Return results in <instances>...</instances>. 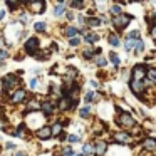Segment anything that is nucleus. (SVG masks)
I'll return each instance as SVG.
<instances>
[{"label": "nucleus", "instance_id": "nucleus-29", "mask_svg": "<svg viewBox=\"0 0 156 156\" xmlns=\"http://www.w3.org/2000/svg\"><path fill=\"white\" fill-rule=\"evenodd\" d=\"M69 44H71L72 47H76V45H79V44H81V39H79V37H72L71 41H69Z\"/></svg>", "mask_w": 156, "mask_h": 156}, {"label": "nucleus", "instance_id": "nucleus-46", "mask_svg": "<svg viewBox=\"0 0 156 156\" xmlns=\"http://www.w3.org/2000/svg\"><path fill=\"white\" fill-rule=\"evenodd\" d=\"M74 156H84V154H74Z\"/></svg>", "mask_w": 156, "mask_h": 156}, {"label": "nucleus", "instance_id": "nucleus-41", "mask_svg": "<svg viewBox=\"0 0 156 156\" xmlns=\"http://www.w3.org/2000/svg\"><path fill=\"white\" fill-rule=\"evenodd\" d=\"M5 146H7V149H15V144H14V143H7Z\"/></svg>", "mask_w": 156, "mask_h": 156}, {"label": "nucleus", "instance_id": "nucleus-5", "mask_svg": "<svg viewBox=\"0 0 156 156\" xmlns=\"http://www.w3.org/2000/svg\"><path fill=\"white\" fill-rule=\"evenodd\" d=\"M118 122L121 126H124V128H131V126H134V119H133V116H129L128 112H122V114L119 116Z\"/></svg>", "mask_w": 156, "mask_h": 156}, {"label": "nucleus", "instance_id": "nucleus-14", "mask_svg": "<svg viewBox=\"0 0 156 156\" xmlns=\"http://www.w3.org/2000/svg\"><path fill=\"white\" fill-rule=\"evenodd\" d=\"M131 89L134 92H141L143 91V82L141 81H134V79H133V81H131Z\"/></svg>", "mask_w": 156, "mask_h": 156}, {"label": "nucleus", "instance_id": "nucleus-4", "mask_svg": "<svg viewBox=\"0 0 156 156\" xmlns=\"http://www.w3.org/2000/svg\"><path fill=\"white\" fill-rule=\"evenodd\" d=\"M25 98H27V92H25L24 89H17V91H14V94H12L10 102L12 104H19V102L25 101Z\"/></svg>", "mask_w": 156, "mask_h": 156}, {"label": "nucleus", "instance_id": "nucleus-2", "mask_svg": "<svg viewBox=\"0 0 156 156\" xmlns=\"http://www.w3.org/2000/svg\"><path fill=\"white\" fill-rule=\"evenodd\" d=\"M39 45H41V42H39L37 37H29L24 44V49L29 55H35L39 52Z\"/></svg>", "mask_w": 156, "mask_h": 156}, {"label": "nucleus", "instance_id": "nucleus-44", "mask_svg": "<svg viewBox=\"0 0 156 156\" xmlns=\"http://www.w3.org/2000/svg\"><path fill=\"white\" fill-rule=\"evenodd\" d=\"M17 156H27V153H24V151H20V153H17Z\"/></svg>", "mask_w": 156, "mask_h": 156}, {"label": "nucleus", "instance_id": "nucleus-28", "mask_svg": "<svg viewBox=\"0 0 156 156\" xmlns=\"http://www.w3.org/2000/svg\"><path fill=\"white\" fill-rule=\"evenodd\" d=\"M134 45H136L134 41H126L124 47H126V51H131V49H134Z\"/></svg>", "mask_w": 156, "mask_h": 156}, {"label": "nucleus", "instance_id": "nucleus-12", "mask_svg": "<svg viewBox=\"0 0 156 156\" xmlns=\"http://www.w3.org/2000/svg\"><path fill=\"white\" fill-rule=\"evenodd\" d=\"M64 12H66V2H61V4L55 5V9H54V15H55V17L64 15Z\"/></svg>", "mask_w": 156, "mask_h": 156}, {"label": "nucleus", "instance_id": "nucleus-42", "mask_svg": "<svg viewBox=\"0 0 156 156\" xmlns=\"http://www.w3.org/2000/svg\"><path fill=\"white\" fill-rule=\"evenodd\" d=\"M151 35H153V39H156V25L153 27V30H151Z\"/></svg>", "mask_w": 156, "mask_h": 156}, {"label": "nucleus", "instance_id": "nucleus-37", "mask_svg": "<svg viewBox=\"0 0 156 156\" xmlns=\"http://www.w3.org/2000/svg\"><path fill=\"white\" fill-rule=\"evenodd\" d=\"M64 156H74L72 149H71V148H66V149H64Z\"/></svg>", "mask_w": 156, "mask_h": 156}, {"label": "nucleus", "instance_id": "nucleus-3", "mask_svg": "<svg viewBox=\"0 0 156 156\" xmlns=\"http://www.w3.org/2000/svg\"><path fill=\"white\" fill-rule=\"evenodd\" d=\"M25 5L30 9L32 14H44V10H45V2H29Z\"/></svg>", "mask_w": 156, "mask_h": 156}, {"label": "nucleus", "instance_id": "nucleus-17", "mask_svg": "<svg viewBox=\"0 0 156 156\" xmlns=\"http://www.w3.org/2000/svg\"><path fill=\"white\" fill-rule=\"evenodd\" d=\"M7 57H9V52L5 51V49H0V67H4V66H5Z\"/></svg>", "mask_w": 156, "mask_h": 156}, {"label": "nucleus", "instance_id": "nucleus-39", "mask_svg": "<svg viewBox=\"0 0 156 156\" xmlns=\"http://www.w3.org/2000/svg\"><path fill=\"white\" fill-rule=\"evenodd\" d=\"M84 57L86 59H91L92 57V51H84Z\"/></svg>", "mask_w": 156, "mask_h": 156}, {"label": "nucleus", "instance_id": "nucleus-45", "mask_svg": "<svg viewBox=\"0 0 156 156\" xmlns=\"http://www.w3.org/2000/svg\"><path fill=\"white\" fill-rule=\"evenodd\" d=\"M153 20H154V25H156V15H154V17H153Z\"/></svg>", "mask_w": 156, "mask_h": 156}, {"label": "nucleus", "instance_id": "nucleus-16", "mask_svg": "<svg viewBox=\"0 0 156 156\" xmlns=\"http://www.w3.org/2000/svg\"><path fill=\"white\" fill-rule=\"evenodd\" d=\"M87 25H89V27H99V25H101V19H98V17H89V19H87Z\"/></svg>", "mask_w": 156, "mask_h": 156}, {"label": "nucleus", "instance_id": "nucleus-40", "mask_svg": "<svg viewBox=\"0 0 156 156\" xmlns=\"http://www.w3.org/2000/svg\"><path fill=\"white\" fill-rule=\"evenodd\" d=\"M20 20H22V22H24V24H25V22H29V15H27V14H22V17H20Z\"/></svg>", "mask_w": 156, "mask_h": 156}, {"label": "nucleus", "instance_id": "nucleus-25", "mask_svg": "<svg viewBox=\"0 0 156 156\" xmlns=\"http://www.w3.org/2000/svg\"><path fill=\"white\" fill-rule=\"evenodd\" d=\"M109 44L114 45V47H118V45H119V39H118V35H111V37H109Z\"/></svg>", "mask_w": 156, "mask_h": 156}, {"label": "nucleus", "instance_id": "nucleus-32", "mask_svg": "<svg viewBox=\"0 0 156 156\" xmlns=\"http://www.w3.org/2000/svg\"><path fill=\"white\" fill-rule=\"evenodd\" d=\"M82 151H84V154H89V153L92 151V146H91V144H84V148H82Z\"/></svg>", "mask_w": 156, "mask_h": 156}, {"label": "nucleus", "instance_id": "nucleus-6", "mask_svg": "<svg viewBox=\"0 0 156 156\" xmlns=\"http://www.w3.org/2000/svg\"><path fill=\"white\" fill-rule=\"evenodd\" d=\"M129 20H131V17H129V15H119V17L112 19V24H114L118 29H122L124 25H128Z\"/></svg>", "mask_w": 156, "mask_h": 156}, {"label": "nucleus", "instance_id": "nucleus-33", "mask_svg": "<svg viewBox=\"0 0 156 156\" xmlns=\"http://www.w3.org/2000/svg\"><path fill=\"white\" fill-rule=\"evenodd\" d=\"M67 139H69L71 143H77L81 138H79V136H76V134H71V136H67Z\"/></svg>", "mask_w": 156, "mask_h": 156}, {"label": "nucleus", "instance_id": "nucleus-1", "mask_svg": "<svg viewBox=\"0 0 156 156\" xmlns=\"http://www.w3.org/2000/svg\"><path fill=\"white\" fill-rule=\"evenodd\" d=\"M19 86H20V79L15 74H9L2 79V87H4V92H7V94H10V91H14Z\"/></svg>", "mask_w": 156, "mask_h": 156}, {"label": "nucleus", "instance_id": "nucleus-36", "mask_svg": "<svg viewBox=\"0 0 156 156\" xmlns=\"http://www.w3.org/2000/svg\"><path fill=\"white\" fill-rule=\"evenodd\" d=\"M37 86H39V81H37V79L34 77V79H32V81H30V87H32V89H35V87H37Z\"/></svg>", "mask_w": 156, "mask_h": 156}, {"label": "nucleus", "instance_id": "nucleus-9", "mask_svg": "<svg viewBox=\"0 0 156 156\" xmlns=\"http://www.w3.org/2000/svg\"><path fill=\"white\" fill-rule=\"evenodd\" d=\"M41 109L44 111V114H45V116H51V114H54L55 106L52 104V102H42V104H41Z\"/></svg>", "mask_w": 156, "mask_h": 156}, {"label": "nucleus", "instance_id": "nucleus-20", "mask_svg": "<svg viewBox=\"0 0 156 156\" xmlns=\"http://www.w3.org/2000/svg\"><path fill=\"white\" fill-rule=\"evenodd\" d=\"M34 29L37 32H45V29H47V27H45L44 22H37V24H34Z\"/></svg>", "mask_w": 156, "mask_h": 156}, {"label": "nucleus", "instance_id": "nucleus-48", "mask_svg": "<svg viewBox=\"0 0 156 156\" xmlns=\"http://www.w3.org/2000/svg\"><path fill=\"white\" fill-rule=\"evenodd\" d=\"M154 156H156V151H154Z\"/></svg>", "mask_w": 156, "mask_h": 156}, {"label": "nucleus", "instance_id": "nucleus-22", "mask_svg": "<svg viewBox=\"0 0 156 156\" xmlns=\"http://www.w3.org/2000/svg\"><path fill=\"white\" fill-rule=\"evenodd\" d=\"M98 39H99V37H98L96 34H87V35H86V42H89V44H94Z\"/></svg>", "mask_w": 156, "mask_h": 156}, {"label": "nucleus", "instance_id": "nucleus-10", "mask_svg": "<svg viewBox=\"0 0 156 156\" xmlns=\"http://www.w3.org/2000/svg\"><path fill=\"white\" fill-rule=\"evenodd\" d=\"M71 104H74L71 98H62L61 101H59V104H57V106H59V109H61V111H66V109L71 108Z\"/></svg>", "mask_w": 156, "mask_h": 156}, {"label": "nucleus", "instance_id": "nucleus-47", "mask_svg": "<svg viewBox=\"0 0 156 156\" xmlns=\"http://www.w3.org/2000/svg\"><path fill=\"white\" fill-rule=\"evenodd\" d=\"M0 45H2V39H0Z\"/></svg>", "mask_w": 156, "mask_h": 156}, {"label": "nucleus", "instance_id": "nucleus-8", "mask_svg": "<svg viewBox=\"0 0 156 156\" xmlns=\"http://www.w3.org/2000/svg\"><path fill=\"white\" fill-rule=\"evenodd\" d=\"M114 141L122 143V144H128V143L131 141V136H129L128 133H116V134H114Z\"/></svg>", "mask_w": 156, "mask_h": 156}, {"label": "nucleus", "instance_id": "nucleus-24", "mask_svg": "<svg viewBox=\"0 0 156 156\" xmlns=\"http://www.w3.org/2000/svg\"><path fill=\"white\" fill-rule=\"evenodd\" d=\"M143 49H144V44H143L141 39H138V41H136V45H134V51L136 52H141Z\"/></svg>", "mask_w": 156, "mask_h": 156}, {"label": "nucleus", "instance_id": "nucleus-26", "mask_svg": "<svg viewBox=\"0 0 156 156\" xmlns=\"http://www.w3.org/2000/svg\"><path fill=\"white\" fill-rule=\"evenodd\" d=\"M136 37H139V32L138 30H133L128 34V41H136Z\"/></svg>", "mask_w": 156, "mask_h": 156}, {"label": "nucleus", "instance_id": "nucleus-31", "mask_svg": "<svg viewBox=\"0 0 156 156\" xmlns=\"http://www.w3.org/2000/svg\"><path fill=\"white\" fill-rule=\"evenodd\" d=\"M111 61H112V64H114V66L119 64V57L114 54V52H111Z\"/></svg>", "mask_w": 156, "mask_h": 156}, {"label": "nucleus", "instance_id": "nucleus-18", "mask_svg": "<svg viewBox=\"0 0 156 156\" xmlns=\"http://www.w3.org/2000/svg\"><path fill=\"white\" fill-rule=\"evenodd\" d=\"M79 32H81V30H79V29H76V27H67V30H66V34H67L69 35V37H77V34H79Z\"/></svg>", "mask_w": 156, "mask_h": 156}, {"label": "nucleus", "instance_id": "nucleus-30", "mask_svg": "<svg viewBox=\"0 0 156 156\" xmlns=\"http://www.w3.org/2000/svg\"><path fill=\"white\" fill-rule=\"evenodd\" d=\"M94 96H96L94 92H92V91H89L87 94H86V102H91L92 99H94Z\"/></svg>", "mask_w": 156, "mask_h": 156}, {"label": "nucleus", "instance_id": "nucleus-21", "mask_svg": "<svg viewBox=\"0 0 156 156\" xmlns=\"http://www.w3.org/2000/svg\"><path fill=\"white\" fill-rule=\"evenodd\" d=\"M111 14L114 15V17H119V15H122V14H121V7H119V5H112Z\"/></svg>", "mask_w": 156, "mask_h": 156}, {"label": "nucleus", "instance_id": "nucleus-35", "mask_svg": "<svg viewBox=\"0 0 156 156\" xmlns=\"http://www.w3.org/2000/svg\"><path fill=\"white\" fill-rule=\"evenodd\" d=\"M69 5H71V7H76V9H81L84 4H82V2H71Z\"/></svg>", "mask_w": 156, "mask_h": 156}, {"label": "nucleus", "instance_id": "nucleus-19", "mask_svg": "<svg viewBox=\"0 0 156 156\" xmlns=\"http://www.w3.org/2000/svg\"><path fill=\"white\" fill-rule=\"evenodd\" d=\"M51 131H52V136H57V134H61V131H62V126H61V122H55V124L51 128Z\"/></svg>", "mask_w": 156, "mask_h": 156}, {"label": "nucleus", "instance_id": "nucleus-7", "mask_svg": "<svg viewBox=\"0 0 156 156\" xmlns=\"http://www.w3.org/2000/svg\"><path fill=\"white\" fill-rule=\"evenodd\" d=\"M51 136H52V131H51L49 126H44V128L37 129V138L39 139H49Z\"/></svg>", "mask_w": 156, "mask_h": 156}, {"label": "nucleus", "instance_id": "nucleus-13", "mask_svg": "<svg viewBox=\"0 0 156 156\" xmlns=\"http://www.w3.org/2000/svg\"><path fill=\"white\" fill-rule=\"evenodd\" d=\"M133 76H134V81H141V77L144 76V69L141 67V66H136L134 67V72H133Z\"/></svg>", "mask_w": 156, "mask_h": 156}, {"label": "nucleus", "instance_id": "nucleus-11", "mask_svg": "<svg viewBox=\"0 0 156 156\" xmlns=\"http://www.w3.org/2000/svg\"><path fill=\"white\" fill-rule=\"evenodd\" d=\"M143 146H144V149H148V151H156V139H144V143H143Z\"/></svg>", "mask_w": 156, "mask_h": 156}, {"label": "nucleus", "instance_id": "nucleus-15", "mask_svg": "<svg viewBox=\"0 0 156 156\" xmlns=\"http://www.w3.org/2000/svg\"><path fill=\"white\" fill-rule=\"evenodd\" d=\"M106 143H102V141H99L98 144H96V153H98V156H101V154H104L106 153Z\"/></svg>", "mask_w": 156, "mask_h": 156}, {"label": "nucleus", "instance_id": "nucleus-23", "mask_svg": "<svg viewBox=\"0 0 156 156\" xmlns=\"http://www.w3.org/2000/svg\"><path fill=\"white\" fill-rule=\"evenodd\" d=\"M89 112H91V108H89V106H86V108H82L81 111H79V114H81V118H87Z\"/></svg>", "mask_w": 156, "mask_h": 156}, {"label": "nucleus", "instance_id": "nucleus-38", "mask_svg": "<svg viewBox=\"0 0 156 156\" xmlns=\"http://www.w3.org/2000/svg\"><path fill=\"white\" fill-rule=\"evenodd\" d=\"M96 62H98V66H106V59H102V57H98Z\"/></svg>", "mask_w": 156, "mask_h": 156}, {"label": "nucleus", "instance_id": "nucleus-43", "mask_svg": "<svg viewBox=\"0 0 156 156\" xmlns=\"http://www.w3.org/2000/svg\"><path fill=\"white\" fill-rule=\"evenodd\" d=\"M4 17H5V12L2 10V12H0V20H4Z\"/></svg>", "mask_w": 156, "mask_h": 156}, {"label": "nucleus", "instance_id": "nucleus-27", "mask_svg": "<svg viewBox=\"0 0 156 156\" xmlns=\"http://www.w3.org/2000/svg\"><path fill=\"white\" fill-rule=\"evenodd\" d=\"M148 79L151 82H156V71H153V69H151V71H148Z\"/></svg>", "mask_w": 156, "mask_h": 156}, {"label": "nucleus", "instance_id": "nucleus-34", "mask_svg": "<svg viewBox=\"0 0 156 156\" xmlns=\"http://www.w3.org/2000/svg\"><path fill=\"white\" fill-rule=\"evenodd\" d=\"M7 7L10 9V10H15V9L19 7V4H15V2H7Z\"/></svg>", "mask_w": 156, "mask_h": 156}]
</instances>
